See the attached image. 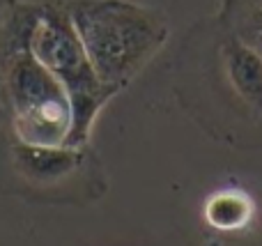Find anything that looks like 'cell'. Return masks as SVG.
I'll use <instances>...</instances> for the list:
<instances>
[{
  "label": "cell",
  "instance_id": "obj_1",
  "mask_svg": "<svg viewBox=\"0 0 262 246\" xmlns=\"http://www.w3.org/2000/svg\"><path fill=\"white\" fill-rule=\"evenodd\" d=\"M99 81L118 90L163 41V26L149 12L118 0H78L67 7Z\"/></svg>",
  "mask_w": 262,
  "mask_h": 246
},
{
  "label": "cell",
  "instance_id": "obj_2",
  "mask_svg": "<svg viewBox=\"0 0 262 246\" xmlns=\"http://www.w3.org/2000/svg\"><path fill=\"white\" fill-rule=\"evenodd\" d=\"M26 49L64 87L74 108L72 147H81L88 141L95 115L113 90L99 81L69 21V14L62 9L49 7L37 12L26 37Z\"/></svg>",
  "mask_w": 262,
  "mask_h": 246
},
{
  "label": "cell",
  "instance_id": "obj_3",
  "mask_svg": "<svg viewBox=\"0 0 262 246\" xmlns=\"http://www.w3.org/2000/svg\"><path fill=\"white\" fill-rule=\"evenodd\" d=\"M14 136L23 145L72 147L74 108L58 78L28 49L16 51L5 76Z\"/></svg>",
  "mask_w": 262,
  "mask_h": 246
},
{
  "label": "cell",
  "instance_id": "obj_4",
  "mask_svg": "<svg viewBox=\"0 0 262 246\" xmlns=\"http://www.w3.org/2000/svg\"><path fill=\"white\" fill-rule=\"evenodd\" d=\"M14 166L28 180L35 182H55V180L69 175L81 164V152L78 147H35L23 145L16 141L12 147Z\"/></svg>",
  "mask_w": 262,
  "mask_h": 246
},
{
  "label": "cell",
  "instance_id": "obj_5",
  "mask_svg": "<svg viewBox=\"0 0 262 246\" xmlns=\"http://www.w3.org/2000/svg\"><path fill=\"white\" fill-rule=\"evenodd\" d=\"M255 205L249 193L239 189H223L207 198L205 203V221L219 233H237L253 221Z\"/></svg>",
  "mask_w": 262,
  "mask_h": 246
}]
</instances>
